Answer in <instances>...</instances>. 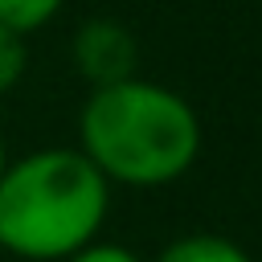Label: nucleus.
<instances>
[{
    "instance_id": "obj_1",
    "label": "nucleus",
    "mask_w": 262,
    "mask_h": 262,
    "mask_svg": "<svg viewBox=\"0 0 262 262\" xmlns=\"http://www.w3.org/2000/svg\"><path fill=\"white\" fill-rule=\"evenodd\" d=\"M205 131L196 106L147 78H127L86 94L78 111V151L106 184L164 188L201 156Z\"/></svg>"
},
{
    "instance_id": "obj_2",
    "label": "nucleus",
    "mask_w": 262,
    "mask_h": 262,
    "mask_svg": "<svg viewBox=\"0 0 262 262\" xmlns=\"http://www.w3.org/2000/svg\"><path fill=\"white\" fill-rule=\"evenodd\" d=\"M111 213L106 176L78 147H37L0 172V250L25 262H66L98 242Z\"/></svg>"
},
{
    "instance_id": "obj_3",
    "label": "nucleus",
    "mask_w": 262,
    "mask_h": 262,
    "mask_svg": "<svg viewBox=\"0 0 262 262\" xmlns=\"http://www.w3.org/2000/svg\"><path fill=\"white\" fill-rule=\"evenodd\" d=\"M70 57H74L78 78L90 90H98V86H115V82L135 78L139 45H135V33L123 20H115V16H90V20L78 25V33L70 41Z\"/></svg>"
},
{
    "instance_id": "obj_4",
    "label": "nucleus",
    "mask_w": 262,
    "mask_h": 262,
    "mask_svg": "<svg viewBox=\"0 0 262 262\" xmlns=\"http://www.w3.org/2000/svg\"><path fill=\"white\" fill-rule=\"evenodd\" d=\"M151 262H254V258L225 233H180Z\"/></svg>"
},
{
    "instance_id": "obj_5",
    "label": "nucleus",
    "mask_w": 262,
    "mask_h": 262,
    "mask_svg": "<svg viewBox=\"0 0 262 262\" xmlns=\"http://www.w3.org/2000/svg\"><path fill=\"white\" fill-rule=\"evenodd\" d=\"M66 0H0V25L16 29V33H37L45 29L57 12H61Z\"/></svg>"
},
{
    "instance_id": "obj_6",
    "label": "nucleus",
    "mask_w": 262,
    "mask_h": 262,
    "mask_svg": "<svg viewBox=\"0 0 262 262\" xmlns=\"http://www.w3.org/2000/svg\"><path fill=\"white\" fill-rule=\"evenodd\" d=\"M29 70V45H25V33L0 25V94L16 90V82L25 78Z\"/></svg>"
},
{
    "instance_id": "obj_7",
    "label": "nucleus",
    "mask_w": 262,
    "mask_h": 262,
    "mask_svg": "<svg viewBox=\"0 0 262 262\" xmlns=\"http://www.w3.org/2000/svg\"><path fill=\"white\" fill-rule=\"evenodd\" d=\"M66 262H143L135 250H127V246H119V242H90V246H82L78 254H70Z\"/></svg>"
},
{
    "instance_id": "obj_8",
    "label": "nucleus",
    "mask_w": 262,
    "mask_h": 262,
    "mask_svg": "<svg viewBox=\"0 0 262 262\" xmlns=\"http://www.w3.org/2000/svg\"><path fill=\"white\" fill-rule=\"evenodd\" d=\"M4 164H8V143H4V131H0V172H4Z\"/></svg>"
}]
</instances>
